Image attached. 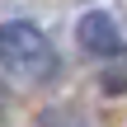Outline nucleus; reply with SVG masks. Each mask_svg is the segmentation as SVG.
Listing matches in <instances>:
<instances>
[{
  "mask_svg": "<svg viewBox=\"0 0 127 127\" xmlns=\"http://www.w3.org/2000/svg\"><path fill=\"white\" fill-rule=\"evenodd\" d=\"M0 71H9L19 80H47L57 71V52H52L47 33L28 19H5L0 24Z\"/></svg>",
  "mask_w": 127,
  "mask_h": 127,
  "instance_id": "obj_1",
  "label": "nucleus"
},
{
  "mask_svg": "<svg viewBox=\"0 0 127 127\" xmlns=\"http://www.w3.org/2000/svg\"><path fill=\"white\" fill-rule=\"evenodd\" d=\"M75 38H80V47L94 52V57H113V52L123 47V33H118V24H113L108 9H90V14H80Z\"/></svg>",
  "mask_w": 127,
  "mask_h": 127,
  "instance_id": "obj_2",
  "label": "nucleus"
}]
</instances>
